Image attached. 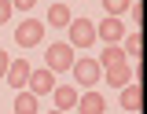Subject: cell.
Here are the masks:
<instances>
[{"label": "cell", "mask_w": 147, "mask_h": 114, "mask_svg": "<svg viewBox=\"0 0 147 114\" xmlns=\"http://www.w3.org/2000/svg\"><path fill=\"white\" fill-rule=\"evenodd\" d=\"M103 74H107V85L125 88L129 81H132V66H129V63H114V66H103Z\"/></svg>", "instance_id": "30bf717a"}, {"label": "cell", "mask_w": 147, "mask_h": 114, "mask_svg": "<svg viewBox=\"0 0 147 114\" xmlns=\"http://www.w3.org/2000/svg\"><path fill=\"white\" fill-rule=\"evenodd\" d=\"M70 7H66V4H52V7H48V22H44V26H63V30H66V26H70Z\"/></svg>", "instance_id": "4fadbf2b"}, {"label": "cell", "mask_w": 147, "mask_h": 114, "mask_svg": "<svg viewBox=\"0 0 147 114\" xmlns=\"http://www.w3.org/2000/svg\"><path fill=\"white\" fill-rule=\"evenodd\" d=\"M11 7H18V11H33L37 0H11Z\"/></svg>", "instance_id": "d6986e66"}, {"label": "cell", "mask_w": 147, "mask_h": 114, "mask_svg": "<svg viewBox=\"0 0 147 114\" xmlns=\"http://www.w3.org/2000/svg\"><path fill=\"white\" fill-rule=\"evenodd\" d=\"M40 40H44V22L40 19H26V22L15 26V44L18 48H37Z\"/></svg>", "instance_id": "7a4b0ae2"}, {"label": "cell", "mask_w": 147, "mask_h": 114, "mask_svg": "<svg viewBox=\"0 0 147 114\" xmlns=\"http://www.w3.org/2000/svg\"><path fill=\"white\" fill-rule=\"evenodd\" d=\"M52 74H59V70H70L74 66V48L66 44V40H55V44H48V63H44Z\"/></svg>", "instance_id": "3957f363"}, {"label": "cell", "mask_w": 147, "mask_h": 114, "mask_svg": "<svg viewBox=\"0 0 147 114\" xmlns=\"http://www.w3.org/2000/svg\"><path fill=\"white\" fill-rule=\"evenodd\" d=\"M66 33H70V48H92L96 44V22L88 19H70V26H66Z\"/></svg>", "instance_id": "6da1fadb"}, {"label": "cell", "mask_w": 147, "mask_h": 114, "mask_svg": "<svg viewBox=\"0 0 147 114\" xmlns=\"http://www.w3.org/2000/svg\"><path fill=\"white\" fill-rule=\"evenodd\" d=\"M30 70H33V66L18 55V59H11V63H7V74H4V81H7L15 92H22V88H26V81H30Z\"/></svg>", "instance_id": "8992f818"}, {"label": "cell", "mask_w": 147, "mask_h": 114, "mask_svg": "<svg viewBox=\"0 0 147 114\" xmlns=\"http://www.w3.org/2000/svg\"><path fill=\"white\" fill-rule=\"evenodd\" d=\"M55 88V74L48 70V66H40V70H30V81H26V92H33L37 99L40 96H48Z\"/></svg>", "instance_id": "5b68a950"}, {"label": "cell", "mask_w": 147, "mask_h": 114, "mask_svg": "<svg viewBox=\"0 0 147 114\" xmlns=\"http://www.w3.org/2000/svg\"><path fill=\"white\" fill-rule=\"evenodd\" d=\"M129 4H132V0H103V11H107V15H114V19H118L121 11H129Z\"/></svg>", "instance_id": "2e32d148"}, {"label": "cell", "mask_w": 147, "mask_h": 114, "mask_svg": "<svg viewBox=\"0 0 147 114\" xmlns=\"http://www.w3.org/2000/svg\"><path fill=\"white\" fill-rule=\"evenodd\" d=\"M121 52H125V59L129 55H144V37H140V30H132V33H125V37H121Z\"/></svg>", "instance_id": "5bb4252c"}, {"label": "cell", "mask_w": 147, "mask_h": 114, "mask_svg": "<svg viewBox=\"0 0 147 114\" xmlns=\"http://www.w3.org/2000/svg\"><path fill=\"white\" fill-rule=\"evenodd\" d=\"M7 63H11V55H7V52H4V48H0V77L7 74Z\"/></svg>", "instance_id": "ffe728a7"}, {"label": "cell", "mask_w": 147, "mask_h": 114, "mask_svg": "<svg viewBox=\"0 0 147 114\" xmlns=\"http://www.w3.org/2000/svg\"><path fill=\"white\" fill-rule=\"evenodd\" d=\"M96 63H99V70H103V66H114V63H129V59H125V52H121V44H107V48H103V55L96 59Z\"/></svg>", "instance_id": "9a60e30c"}, {"label": "cell", "mask_w": 147, "mask_h": 114, "mask_svg": "<svg viewBox=\"0 0 147 114\" xmlns=\"http://www.w3.org/2000/svg\"><path fill=\"white\" fill-rule=\"evenodd\" d=\"M48 114H66V111H48Z\"/></svg>", "instance_id": "44dd1931"}, {"label": "cell", "mask_w": 147, "mask_h": 114, "mask_svg": "<svg viewBox=\"0 0 147 114\" xmlns=\"http://www.w3.org/2000/svg\"><path fill=\"white\" fill-rule=\"evenodd\" d=\"M52 99H55V111H70L74 103H77V88H74V85H55Z\"/></svg>", "instance_id": "8fae6325"}, {"label": "cell", "mask_w": 147, "mask_h": 114, "mask_svg": "<svg viewBox=\"0 0 147 114\" xmlns=\"http://www.w3.org/2000/svg\"><path fill=\"white\" fill-rule=\"evenodd\" d=\"M125 33H129V30L121 26V19H114V15H107V19L96 26V40H103V44H118Z\"/></svg>", "instance_id": "52a82bcc"}, {"label": "cell", "mask_w": 147, "mask_h": 114, "mask_svg": "<svg viewBox=\"0 0 147 114\" xmlns=\"http://www.w3.org/2000/svg\"><path fill=\"white\" fill-rule=\"evenodd\" d=\"M15 114H40V99L22 88V92L15 96Z\"/></svg>", "instance_id": "7c38bea8"}, {"label": "cell", "mask_w": 147, "mask_h": 114, "mask_svg": "<svg viewBox=\"0 0 147 114\" xmlns=\"http://www.w3.org/2000/svg\"><path fill=\"white\" fill-rule=\"evenodd\" d=\"M129 11H132V19H136V30H140V22H144V4L136 0V4H129Z\"/></svg>", "instance_id": "ac0fdd59"}, {"label": "cell", "mask_w": 147, "mask_h": 114, "mask_svg": "<svg viewBox=\"0 0 147 114\" xmlns=\"http://www.w3.org/2000/svg\"><path fill=\"white\" fill-rule=\"evenodd\" d=\"M74 107H77V114H107V96L96 92V88H88V92L77 96Z\"/></svg>", "instance_id": "ba28073f"}, {"label": "cell", "mask_w": 147, "mask_h": 114, "mask_svg": "<svg viewBox=\"0 0 147 114\" xmlns=\"http://www.w3.org/2000/svg\"><path fill=\"white\" fill-rule=\"evenodd\" d=\"M74 81L77 85H85V88H92V85H99V77H103V70H99V63L96 59H74Z\"/></svg>", "instance_id": "277c9868"}, {"label": "cell", "mask_w": 147, "mask_h": 114, "mask_svg": "<svg viewBox=\"0 0 147 114\" xmlns=\"http://www.w3.org/2000/svg\"><path fill=\"white\" fill-rule=\"evenodd\" d=\"M11 15H15V7H11V0H0V26H4V22L11 19Z\"/></svg>", "instance_id": "e0dca14e"}, {"label": "cell", "mask_w": 147, "mask_h": 114, "mask_svg": "<svg viewBox=\"0 0 147 114\" xmlns=\"http://www.w3.org/2000/svg\"><path fill=\"white\" fill-rule=\"evenodd\" d=\"M121 107H125L129 114H140V107H144V88H140V81H136V85L129 81L125 88H121Z\"/></svg>", "instance_id": "9c48e42d"}]
</instances>
